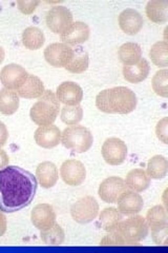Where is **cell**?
<instances>
[{
    "label": "cell",
    "mask_w": 168,
    "mask_h": 253,
    "mask_svg": "<svg viewBox=\"0 0 168 253\" xmlns=\"http://www.w3.org/2000/svg\"><path fill=\"white\" fill-rule=\"evenodd\" d=\"M38 181L34 174L17 166L0 170V210L17 212L33 202Z\"/></svg>",
    "instance_id": "1"
},
{
    "label": "cell",
    "mask_w": 168,
    "mask_h": 253,
    "mask_svg": "<svg viewBox=\"0 0 168 253\" xmlns=\"http://www.w3.org/2000/svg\"><path fill=\"white\" fill-rule=\"evenodd\" d=\"M137 104L135 94L126 86L103 90L96 97V106L101 112L107 114H130Z\"/></svg>",
    "instance_id": "2"
},
{
    "label": "cell",
    "mask_w": 168,
    "mask_h": 253,
    "mask_svg": "<svg viewBox=\"0 0 168 253\" xmlns=\"http://www.w3.org/2000/svg\"><path fill=\"white\" fill-rule=\"evenodd\" d=\"M60 102L53 91H46L30 111L31 120L34 124L41 126L53 125L60 112Z\"/></svg>",
    "instance_id": "3"
},
{
    "label": "cell",
    "mask_w": 168,
    "mask_h": 253,
    "mask_svg": "<svg viewBox=\"0 0 168 253\" xmlns=\"http://www.w3.org/2000/svg\"><path fill=\"white\" fill-rule=\"evenodd\" d=\"M61 144L76 153H84L92 148L94 136L84 126H69L61 132Z\"/></svg>",
    "instance_id": "4"
},
{
    "label": "cell",
    "mask_w": 168,
    "mask_h": 253,
    "mask_svg": "<svg viewBox=\"0 0 168 253\" xmlns=\"http://www.w3.org/2000/svg\"><path fill=\"white\" fill-rule=\"evenodd\" d=\"M125 245H135L143 241L148 234V226L145 217L131 215L130 218L121 220L115 228Z\"/></svg>",
    "instance_id": "5"
},
{
    "label": "cell",
    "mask_w": 168,
    "mask_h": 253,
    "mask_svg": "<svg viewBox=\"0 0 168 253\" xmlns=\"http://www.w3.org/2000/svg\"><path fill=\"white\" fill-rule=\"evenodd\" d=\"M70 215L78 224H89L99 215V204L93 196H84L70 208Z\"/></svg>",
    "instance_id": "6"
},
{
    "label": "cell",
    "mask_w": 168,
    "mask_h": 253,
    "mask_svg": "<svg viewBox=\"0 0 168 253\" xmlns=\"http://www.w3.org/2000/svg\"><path fill=\"white\" fill-rule=\"evenodd\" d=\"M127 191H129V188L123 178L110 176L104 179L100 184L98 194L104 203L117 204Z\"/></svg>",
    "instance_id": "7"
},
{
    "label": "cell",
    "mask_w": 168,
    "mask_h": 253,
    "mask_svg": "<svg viewBox=\"0 0 168 253\" xmlns=\"http://www.w3.org/2000/svg\"><path fill=\"white\" fill-rule=\"evenodd\" d=\"M73 22V14L67 7L62 5L51 7L45 16L47 28L55 34H63Z\"/></svg>",
    "instance_id": "8"
},
{
    "label": "cell",
    "mask_w": 168,
    "mask_h": 253,
    "mask_svg": "<svg viewBox=\"0 0 168 253\" xmlns=\"http://www.w3.org/2000/svg\"><path fill=\"white\" fill-rule=\"evenodd\" d=\"M102 157L110 166L122 165L127 157L126 144L117 137L107 138L102 146Z\"/></svg>",
    "instance_id": "9"
},
{
    "label": "cell",
    "mask_w": 168,
    "mask_h": 253,
    "mask_svg": "<svg viewBox=\"0 0 168 253\" xmlns=\"http://www.w3.org/2000/svg\"><path fill=\"white\" fill-rule=\"evenodd\" d=\"M60 176L67 186L78 187L84 183L86 169L80 161L67 160L61 165Z\"/></svg>",
    "instance_id": "10"
},
{
    "label": "cell",
    "mask_w": 168,
    "mask_h": 253,
    "mask_svg": "<svg viewBox=\"0 0 168 253\" xmlns=\"http://www.w3.org/2000/svg\"><path fill=\"white\" fill-rule=\"evenodd\" d=\"M71 55L73 47L62 42L51 43L44 50L45 61L54 68H66Z\"/></svg>",
    "instance_id": "11"
},
{
    "label": "cell",
    "mask_w": 168,
    "mask_h": 253,
    "mask_svg": "<svg viewBox=\"0 0 168 253\" xmlns=\"http://www.w3.org/2000/svg\"><path fill=\"white\" fill-rule=\"evenodd\" d=\"M29 73L27 70L17 63H10L2 68L0 72V82L5 89L16 91L25 83Z\"/></svg>",
    "instance_id": "12"
},
{
    "label": "cell",
    "mask_w": 168,
    "mask_h": 253,
    "mask_svg": "<svg viewBox=\"0 0 168 253\" xmlns=\"http://www.w3.org/2000/svg\"><path fill=\"white\" fill-rule=\"evenodd\" d=\"M55 94L60 104L65 106H78L83 99L82 88L74 82L62 83Z\"/></svg>",
    "instance_id": "13"
},
{
    "label": "cell",
    "mask_w": 168,
    "mask_h": 253,
    "mask_svg": "<svg viewBox=\"0 0 168 253\" xmlns=\"http://www.w3.org/2000/svg\"><path fill=\"white\" fill-rule=\"evenodd\" d=\"M31 220L38 230H45L56 223L55 210L50 204H38L32 210Z\"/></svg>",
    "instance_id": "14"
},
{
    "label": "cell",
    "mask_w": 168,
    "mask_h": 253,
    "mask_svg": "<svg viewBox=\"0 0 168 253\" xmlns=\"http://www.w3.org/2000/svg\"><path fill=\"white\" fill-rule=\"evenodd\" d=\"M36 144L44 149H53L61 142V131L56 125L41 126L35 131Z\"/></svg>",
    "instance_id": "15"
},
{
    "label": "cell",
    "mask_w": 168,
    "mask_h": 253,
    "mask_svg": "<svg viewBox=\"0 0 168 253\" xmlns=\"http://www.w3.org/2000/svg\"><path fill=\"white\" fill-rule=\"evenodd\" d=\"M91 30L86 23L82 21H76L70 25V27L61 34V42L67 45H79L82 44L90 38Z\"/></svg>",
    "instance_id": "16"
},
{
    "label": "cell",
    "mask_w": 168,
    "mask_h": 253,
    "mask_svg": "<svg viewBox=\"0 0 168 253\" xmlns=\"http://www.w3.org/2000/svg\"><path fill=\"white\" fill-rule=\"evenodd\" d=\"M119 27L127 35H137L142 30L144 21L141 14L134 9H126L119 15Z\"/></svg>",
    "instance_id": "17"
},
{
    "label": "cell",
    "mask_w": 168,
    "mask_h": 253,
    "mask_svg": "<svg viewBox=\"0 0 168 253\" xmlns=\"http://www.w3.org/2000/svg\"><path fill=\"white\" fill-rule=\"evenodd\" d=\"M37 181L44 189L53 188L59 178L58 168L52 162H43L38 165L36 169Z\"/></svg>",
    "instance_id": "18"
},
{
    "label": "cell",
    "mask_w": 168,
    "mask_h": 253,
    "mask_svg": "<svg viewBox=\"0 0 168 253\" xmlns=\"http://www.w3.org/2000/svg\"><path fill=\"white\" fill-rule=\"evenodd\" d=\"M18 96L27 99H34L41 97L45 92L44 84L41 79L36 75L29 74L28 78L19 88L16 90Z\"/></svg>",
    "instance_id": "19"
},
{
    "label": "cell",
    "mask_w": 168,
    "mask_h": 253,
    "mask_svg": "<svg viewBox=\"0 0 168 253\" xmlns=\"http://www.w3.org/2000/svg\"><path fill=\"white\" fill-rule=\"evenodd\" d=\"M118 204V210L123 215H134L142 211L144 207L143 197L134 191H127Z\"/></svg>",
    "instance_id": "20"
},
{
    "label": "cell",
    "mask_w": 168,
    "mask_h": 253,
    "mask_svg": "<svg viewBox=\"0 0 168 253\" xmlns=\"http://www.w3.org/2000/svg\"><path fill=\"white\" fill-rule=\"evenodd\" d=\"M150 71L149 63L146 59L141 58V60L131 67H123L122 73L126 82L131 84H140L145 81Z\"/></svg>",
    "instance_id": "21"
},
{
    "label": "cell",
    "mask_w": 168,
    "mask_h": 253,
    "mask_svg": "<svg viewBox=\"0 0 168 253\" xmlns=\"http://www.w3.org/2000/svg\"><path fill=\"white\" fill-rule=\"evenodd\" d=\"M150 177L147 175L146 171L137 168L133 169L126 174V178L124 179L127 188L132 191L141 193L150 186Z\"/></svg>",
    "instance_id": "22"
},
{
    "label": "cell",
    "mask_w": 168,
    "mask_h": 253,
    "mask_svg": "<svg viewBox=\"0 0 168 253\" xmlns=\"http://www.w3.org/2000/svg\"><path fill=\"white\" fill-rule=\"evenodd\" d=\"M90 57L82 46H76L73 49V55L66 66V70L74 74H82L89 69Z\"/></svg>",
    "instance_id": "23"
},
{
    "label": "cell",
    "mask_w": 168,
    "mask_h": 253,
    "mask_svg": "<svg viewBox=\"0 0 168 253\" xmlns=\"http://www.w3.org/2000/svg\"><path fill=\"white\" fill-rule=\"evenodd\" d=\"M145 14L149 21L161 25L168 20L167 0H151L145 6Z\"/></svg>",
    "instance_id": "24"
},
{
    "label": "cell",
    "mask_w": 168,
    "mask_h": 253,
    "mask_svg": "<svg viewBox=\"0 0 168 253\" xmlns=\"http://www.w3.org/2000/svg\"><path fill=\"white\" fill-rule=\"evenodd\" d=\"M118 57L124 67L134 66L142 58L141 46L134 42H125L119 47Z\"/></svg>",
    "instance_id": "25"
},
{
    "label": "cell",
    "mask_w": 168,
    "mask_h": 253,
    "mask_svg": "<svg viewBox=\"0 0 168 253\" xmlns=\"http://www.w3.org/2000/svg\"><path fill=\"white\" fill-rule=\"evenodd\" d=\"M19 109V96L16 91L10 89L0 90V113L13 115Z\"/></svg>",
    "instance_id": "26"
},
{
    "label": "cell",
    "mask_w": 168,
    "mask_h": 253,
    "mask_svg": "<svg viewBox=\"0 0 168 253\" xmlns=\"http://www.w3.org/2000/svg\"><path fill=\"white\" fill-rule=\"evenodd\" d=\"M45 38L43 32L37 27H29L22 33V43L27 49L36 51L41 49L44 44Z\"/></svg>",
    "instance_id": "27"
},
{
    "label": "cell",
    "mask_w": 168,
    "mask_h": 253,
    "mask_svg": "<svg viewBox=\"0 0 168 253\" xmlns=\"http://www.w3.org/2000/svg\"><path fill=\"white\" fill-rule=\"evenodd\" d=\"M168 161L162 155H155L147 163L146 173L153 179H162L167 175Z\"/></svg>",
    "instance_id": "28"
},
{
    "label": "cell",
    "mask_w": 168,
    "mask_h": 253,
    "mask_svg": "<svg viewBox=\"0 0 168 253\" xmlns=\"http://www.w3.org/2000/svg\"><path fill=\"white\" fill-rule=\"evenodd\" d=\"M122 213L117 208L109 207L101 211L99 214V225L103 230L109 232L119 225L120 221L122 220Z\"/></svg>",
    "instance_id": "29"
},
{
    "label": "cell",
    "mask_w": 168,
    "mask_h": 253,
    "mask_svg": "<svg viewBox=\"0 0 168 253\" xmlns=\"http://www.w3.org/2000/svg\"><path fill=\"white\" fill-rule=\"evenodd\" d=\"M149 58L155 66L166 69L168 66V45L165 41L156 42L149 51Z\"/></svg>",
    "instance_id": "30"
},
{
    "label": "cell",
    "mask_w": 168,
    "mask_h": 253,
    "mask_svg": "<svg viewBox=\"0 0 168 253\" xmlns=\"http://www.w3.org/2000/svg\"><path fill=\"white\" fill-rule=\"evenodd\" d=\"M40 236L41 240L46 245H51V246H59L66 240V233L63 231L62 227L55 223L52 227L45 229V230L40 231Z\"/></svg>",
    "instance_id": "31"
},
{
    "label": "cell",
    "mask_w": 168,
    "mask_h": 253,
    "mask_svg": "<svg viewBox=\"0 0 168 253\" xmlns=\"http://www.w3.org/2000/svg\"><path fill=\"white\" fill-rule=\"evenodd\" d=\"M146 224L148 228H156L160 226L168 225V216L166 209L161 205H157L150 208L146 213Z\"/></svg>",
    "instance_id": "32"
},
{
    "label": "cell",
    "mask_w": 168,
    "mask_h": 253,
    "mask_svg": "<svg viewBox=\"0 0 168 253\" xmlns=\"http://www.w3.org/2000/svg\"><path fill=\"white\" fill-rule=\"evenodd\" d=\"M61 121L67 126H76L83 118V109L78 106H65L61 110Z\"/></svg>",
    "instance_id": "33"
},
{
    "label": "cell",
    "mask_w": 168,
    "mask_h": 253,
    "mask_svg": "<svg viewBox=\"0 0 168 253\" xmlns=\"http://www.w3.org/2000/svg\"><path fill=\"white\" fill-rule=\"evenodd\" d=\"M153 90L159 96L168 97V71L167 69L159 70L151 79Z\"/></svg>",
    "instance_id": "34"
},
{
    "label": "cell",
    "mask_w": 168,
    "mask_h": 253,
    "mask_svg": "<svg viewBox=\"0 0 168 253\" xmlns=\"http://www.w3.org/2000/svg\"><path fill=\"white\" fill-rule=\"evenodd\" d=\"M151 237L155 244L159 246H167L168 242V225L150 228Z\"/></svg>",
    "instance_id": "35"
},
{
    "label": "cell",
    "mask_w": 168,
    "mask_h": 253,
    "mask_svg": "<svg viewBox=\"0 0 168 253\" xmlns=\"http://www.w3.org/2000/svg\"><path fill=\"white\" fill-rule=\"evenodd\" d=\"M156 134L157 137L160 141H162L163 144H168V118L163 117L162 120H160L156 126Z\"/></svg>",
    "instance_id": "36"
},
{
    "label": "cell",
    "mask_w": 168,
    "mask_h": 253,
    "mask_svg": "<svg viewBox=\"0 0 168 253\" xmlns=\"http://www.w3.org/2000/svg\"><path fill=\"white\" fill-rule=\"evenodd\" d=\"M16 4H17L19 11L22 14L31 15L36 11L40 1H38V0H18Z\"/></svg>",
    "instance_id": "37"
},
{
    "label": "cell",
    "mask_w": 168,
    "mask_h": 253,
    "mask_svg": "<svg viewBox=\"0 0 168 253\" xmlns=\"http://www.w3.org/2000/svg\"><path fill=\"white\" fill-rule=\"evenodd\" d=\"M7 138H9V131H7L5 125L0 122V148L6 144Z\"/></svg>",
    "instance_id": "38"
},
{
    "label": "cell",
    "mask_w": 168,
    "mask_h": 253,
    "mask_svg": "<svg viewBox=\"0 0 168 253\" xmlns=\"http://www.w3.org/2000/svg\"><path fill=\"white\" fill-rule=\"evenodd\" d=\"M10 163V157L6 154L4 150L0 149V170L5 168Z\"/></svg>",
    "instance_id": "39"
},
{
    "label": "cell",
    "mask_w": 168,
    "mask_h": 253,
    "mask_svg": "<svg viewBox=\"0 0 168 253\" xmlns=\"http://www.w3.org/2000/svg\"><path fill=\"white\" fill-rule=\"evenodd\" d=\"M6 228H7L6 217H5V215L2 213V211L0 210V237H1V236L5 233Z\"/></svg>",
    "instance_id": "40"
},
{
    "label": "cell",
    "mask_w": 168,
    "mask_h": 253,
    "mask_svg": "<svg viewBox=\"0 0 168 253\" xmlns=\"http://www.w3.org/2000/svg\"><path fill=\"white\" fill-rule=\"evenodd\" d=\"M4 56H5V53H4V49L3 47L0 45V65H1L2 61L4 60Z\"/></svg>",
    "instance_id": "41"
}]
</instances>
